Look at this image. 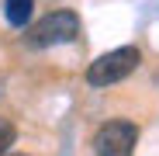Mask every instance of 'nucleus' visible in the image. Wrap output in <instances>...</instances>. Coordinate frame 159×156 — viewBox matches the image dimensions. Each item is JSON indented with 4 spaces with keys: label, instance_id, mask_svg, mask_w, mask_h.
<instances>
[{
    "label": "nucleus",
    "instance_id": "f257e3e1",
    "mask_svg": "<svg viewBox=\"0 0 159 156\" xmlns=\"http://www.w3.org/2000/svg\"><path fill=\"white\" fill-rule=\"evenodd\" d=\"M139 63H142V52L135 45H121V49H111V52H104V56H97L87 66L83 76H87L90 87H114L128 73H135Z\"/></svg>",
    "mask_w": 159,
    "mask_h": 156
},
{
    "label": "nucleus",
    "instance_id": "f03ea898",
    "mask_svg": "<svg viewBox=\"0 0 159 156\" xmlns=\"http://www.w3.org/2000/svg\"><path fill=\"white\" fill-rule=\"evenodd\" d=\"M76 35H80V14L76 11H52L31 24V31H24V42L31 49H52V45L76 42Z\"/></svg>",
    "mask_w": 159,
    "mask_h": 156
},
{
    "label": "nucleus",
    "instance_id": "7ed1b4c3",
    "mask_svg": "<svg viewBox=\"0 0 159 156\" xmlns=\"http://www.w3.org/2000/svg\"><path fill=\"white\" fill-rule=\"evenodd\" d=\"M139 125L128 118H111L93 132V153L97 156H135Z\"/></svg>",
    "mask_w": 159,
    "mask_h": 156
},
{
    "label": "nucleus",
    "instance_id": "20e7f679",
    "mask_svg": "<svg viewBox=\"0 0 159 156\" xmlns=\"http://www.w3.org/2000/svg\"><path fill=\"white\" fill-rule=\"evenodd\" d=\"M31 11H35V0H4V17L11 28H24L31 21Z\"/></svg>",
    "mask_w": 159,
    "mask_h": 156
},
{
    "label": "nucleus",
    "instance_id": "39448f33",
    "mask_svg": "<svg viewBox=\"0 0 159 156\" xmlns=\"http://www.w3.org/2000/svg\"><path fill=\"white\" fill-rule=\"evenodd\" d=\"M14 125L7 121V118H0V156H7V149H11V142H14Z\"/></svg>",
    "mask_w": 159,
    "mask_h": 156
},
{
    "label": "nucleus",
    "instance_id": "423d86ee",
    "mask_svg": "<svg viewBox=\"0 0 159 156\" xmlns=\"http://www.w3.org/2000/svg\"><path fill=\"white\" fill-rule=\"evenodd\" d=\"M7 156H28V153H7Z\"/></svg>",
    "mask_w": 159,
    "mask_h": 156
}]
</instances>
